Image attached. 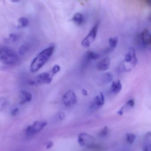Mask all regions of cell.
Returning <instances> with one entry per match:
<instances>
[{
	"mask_svg": "<svg viewBox=\"0 0 151 151\" xmlns=\"http://www.w3.org/2000/svg\"><path fill=\"white\" fill-rule=\"evenodd\" d=\"M54 50L55 46L51 45L38 54L31 63L30 66L31 72L35 73L40 70L50 60Z\"/></svg>",
	"mask_w": 151,
	"mask_h": 151,
	"instance_id": "cell-1",
	"label": "cell"
},
{
	"mask_svg": "<svg viewBox=\"0 0 151 151\" xmlns=\"http://www.w3.org/2000/svg\"><path fill=\"white\" fill-rule=\"evenodd\" d=\"M60 67L59 65H55L50 70L40 74L35 78L30 79L28 81V84L32 86H37L43 84H48L52 81L55 74L60 70Z\"/></svg>",
	"mask_w": 151,
	"mask_h": 151,
	"instance_id": "cell-2",
	"label": "cell"
},
{
	"mask_svg": "<svg viewBox=\"0 0 151 151\" xmlns=\"http://www.w3.org/2000/svg\"><path fill=\"white\" fill-rule=\"evenodd\" d=\"M137 63V59L134 48L129 47L124 56V62L119 65L118 72H128L135 68Z\"/></svg>",
	"mask_w": 151,
	"mask_h": 151,
	"instance_id": "cell-3",
	"label": "cell"
},
{
	"mask_svg": "<svg viewBox=\"0 0 151 151\" xmlns=\"http://www.w3.org/2000/svg\"><path fill=\"white\" fill-rule=\"evenodd\" d=\"M0 60L3 64L13 66L17 63L19 58L16 52L11 48L1 46L0 47Z\"/></svg>",
	"mask_w": 151,
	"mask_h": 151,
	"instance_id": "cell-4",
	"label": "cell"
},
{
	"mask_svg": "<svg viewBox=\"0 0 151 151\" xmlns=\"http://www.w3.org/2000/svg\"><path fill=\"white\" fill-rule=\"evenodd\" d=\"M99 22H97L90 31L88 35L83 39L81 45L85 47H89L91 44L95 40L98 32Z\"/></svg>",
	"mask_w": 151,
	"mask_h": 151,
	"instance_id": "cell-5",
	"label": "cell"
},
{
	"mask_svg": "<svg viewBox=\"0 0 151 151\" xmlns=\"http://www.w3.org/2000/svg\"><path fill=\"white\" fill-rule=\"evenodd\" d=\"M46 121H37L33 124L29 125L26 129V133L29 136H32L41 131L47 124Z\"/></svg>",
	"mask_w": 151,
	"mask_h": 151,
	"instance_id": "cell-6",
	"label": "cell"
},
{
	"mask_svg": "<svg viewBox=\"0 0 151 151\" xmlns=\"http://www.w3.org/2000/svg\"><path fill=\"white\" fill-rule=\"evenodd\" d=\"M78 144L83 147H92L94 146V138L86 133H81L78 137Z\"/></svg>",
	"mask_w": 151,
	"mask_h": 151,
	"instance_id": "cell-7",
	"label": "cell"
},
{
	"mask_svg": "<svg viewBox=\"0 0 151 151\" xmlns=\"http://www.w3.org/2000/svg\"><path fill=\"white\" fill-rule=\"evenodd\" d=\"M77 101V99L76 95L72 90H68L63 94V102L66 106H72L76 103Z\"/></svg>",
	"mask_w": 151,
	"mask_h": 151,
	"instance_id": "cell-8",
	"label": "cell"
},
{
	"mask_svg": "<svg viewBox=\"0 0 151 151\" xmlns=\"http://www.w3.org/2000/svg\"><path fill=\"white\" fill-rule=\"evenodd\" d=\"M105 104V98L102 92L95 96L90 104V109L91 111H96L100 109Z\"/></svg>",
	"mask_w": 151,
	"mask_h": 151,
	"instance_id": "cell-9",
	"label": "cell"
},
{
	"mask_svg": "<svg viewBox=\"0 0 151 151\" xmlns=\"http://www.w3.org/2000/svg\"><path fill=\"white\" fill-rule=\"evenodd\" d=\"M100 55L97 53L89 51L87 52L83 56L82 63H81V69H85L88 66L90 63L93 60H95L99 58Z\"/></svg>",
	"mask_w": 151,
	"mask_h": 151,
	"instance_id": "cell-10",
	"label": "cell"
},
{
	"mask_svg": "<svg viewBox=\"0 0 151 151\" xmlns=\"http://www.w3.org/2000/svg\"><path fill=\"white\" fill-rule=\"evenodd\" d=\"M110 66V58L107 57L99 62L97 65L98 70L100 71H104L109 68Z\"/></svg>",
	"mask_w": 151,
	"mask_h": 151,
	"instance_id": "cell-11",
	"label": "cell"
},
{
	"mask_svg": "<svg viewBox=\"0 0 151 151\" xmlns=\"http://www.w3.org/2000/svg\"><path fill=\"white\" fill-rule=\"evenodd\" d=\"M20 99L21 104H24L30 102L32 99L31 93L26 91H21L20 92Z\"/></svg>",
	"mask_w": 151,
	"mask_h": 151,
	"instance_id": "cell-12",
	"label": "cell"
},
{
	"mask_svg": "<svg viewBox=\"0 0 151 151\" xmlns=\"http://www.w3.org/2000/svg\"><path fill=\"white\" fill-rule=\"evenodd\" d=\"M122 89V85L120 80L113 81L111 84L109 92L112 94H116L120 92Z\"/></svg>",
	"mask_w": 151,
	"mask_h": 151,
	"instance_id": "cell-13",
	"label": "cell"
},
{
	"mask_svg": "<svg viewBox=\"0 0 151 151\" xmlns=\"http://www.w3.org/2000/svg\"><path fill=\"white\" fill-rule=\"evenodd\" d=\"M113 79V74L110 72H106L101 76L99 78V83L102 85L106 84L109 83Z\"/></svg>",
	"mask_w": 151,
	"mask_h": 151,
	"instance_id": "cell-14",
	"label": "cell"
},
{
	"mask_svg": "<svg viewBox=\"0 0 151 151\" xmlns=\"http://www.w3.org/2000/svg\"><path fill=\"white\" fill-rule=\"evenodd\" d=\"M140 37L141 41L144 45H148L151 44V35L148 30H144L141 33Z\"/></svg>",
	"mask_w": 151,
	"mask_h": 151,
	"instance_id": "cell-15",
	"label": "cell"
},
{
	"mask_svg": "<svg viewBox=\"0 0 151 151\" xmlns=\"http://www.w3.org/2000/svg\"><path fill=\"white\" fill-rule=\"evenodd\" d=\"M72 20L77 25H82L84 22L83 15L80 13H76L73 16Z\"/></svg>",
	"mask_w": 151,
	"mask_h": 151,
	"instance_id": "cell-16",
	"label": "cell"
},
{
	"mask_svg": "<svg viewBox=\"0 0 151 151\" xmlns=\"http://www.w3.org/2000/svg\"><path fill=\"white\" fill-rule=\"evenodd\" d=\"M18 37L17 34L11 33L8 37L4 39V42L5 43H14L18 40Z\"/></svg>",
	"mask_w": 151,
	"mask_h": 151,
	"instance_id": "cell-17",
	"label": "cell"
},
{
	"mask_svg": "<svg viewBox=\"0 0 151 151\" xmlns=\"http://www.w3.org/2000/svg\"><path fill=\"white\" fill-rule=\"evenodd\" d=\"M19 25L18 28H25L29 25V21L26 17H21L18 19Z\"/></svg>",
	"mask_w": 151,
	"mask_h": 151,
	"instance_id": "cell-18",
	"label": "cell"
},
{
	"mask_svg": "<svg viewBox=\"0 0 151 151\" xmlns=\"http://www.w3.org/2000/svg\"><path fill=\"white\" fill-rule=\"evenodd\" d=\"M29 46L27 44H24L19 47L18 53L20 55H23L29 51Z\"/></svg>",
	"mask_w": 151,
	"mask_h": 151,
	"instance_id": "cell-19",
	"label": "cell"
},
{
	"mask_svg": "<svg viewBox=\"0 0 151 151\" xmlns=\"http://www.w3.org/2000/svg\"><path fill=\"white\" fill-rule=\"evenodd\" d=\"M109 132V129L107 126H105L99 132L98 136L101 138H105L107 137Z\"/></svg>",
	"mask_w": 151,
	"mask_h": 151,
	"instance_id": "cell-20",
	"label": "cell"
},
{
	"mask_svg": "<svg viewBox=\"0 0 151 151\" xmlns=\"http://www.w3.org/2000/svg\"><path fill=\"white\" fill-rule=\"evenodd\" d=\"M118 41V38L117 37H114L109 39V45H110V48L111 49L115 48L116 47L117 45Z\"/></svg>",
	"mask_w": 151,
	"mask_h": 151,
	"instance_id": "cell-21",
	"label": "cell"
},
{
	"mask_svg": "<svg viewBox=\"0 0 151 151\" xmlns=\"http://www.w3.org/2000/svg\"><path fill=\"white\" fill-rule=\"evenodd\" d=\"M136 138V136L133 133H128L126 134V140L129 144H132Z\"/></svg>",
	"mask_w": 151,
	"mask_h": 151,
	"instance_id": "cell-22",
	"label": "cell"
},
{
	"mask_svg": "<svg viewBox=\"0 0 151 151\" xmlns=\"http://www.w3.org/2000/svg\"><path fill=\"white\" fill-rule=\"evenodd\" d=\"M135 105V101L133 99H131L126 102L125 103V106H124V108H132L134 107Z\"/></svg>",
	"mask_w": 151,
	"mask_h": 151,
	"instance_id": "cell-23",
	"label": "cell"
},
{
	"mask_svg": "<svg viewBox=\"0 0 151 151\" xmlns=\"http://www.w3.org/2000/svg\"><path fill=\"white\" fill-rule=\"evenodd\" d=\"M8 104V101L5 99H1V101H0V104H1V109H2V108H4L7 104Z\"/></svg>",
	"mask_w": 151,
	"mask_h": 151,
	"instance_id": "cell-24",
	"label": "cell"
},
{
	"mask_svg": "<svg viewBox=\"0 0 151 151\" xmlns=\"http://www.w3.org/2000/svg\"><path fill=\"white\" fill-rule=\"evenodd\" d=\"M19 112V109L17 107H14L12 109L11 111V113L12 115L14 116H16Z\"/></svg>",
	"mask_w": 151,
	"mask_h": 151,
	"instance_id": "cell-25",
	"label": "cell"
},
{
	"mask_svg": "<svg viewBox=\"0 0 151 151\" xmlns=\"http://www.w3.org/2000/svg\"><path fill=\"white\" fill-rule=\"evenodd\" d=\"M143 151H151V144L145 146L143 147Z\"/></svg>",
	"mask_w": 151,
	"mask_h": 151,
	"instance_id": "cell-26",
	"label": "cell"
},
{
	"mask_svg": "<svg viewBox=\"0 0 151 151\" xmlns=\"http://www.w3.org/2000/svg\"><path fill=\"white\" fill-rule=\"evenodd\" d=\"M53 145V143L52 141H49L46 144V147L47 149H50Z\"/></svg>",
	"mask_w": 151,
	"mask_h": 151,
	"instance_id": "cell-27",
	"label": "cell"
},
{
	"mask_svg": "<svg viewBox=\"0 0 151 151\" xmlns=\"http://www.w3.org/2000/svg\"><path fill=\"white\" fill-rule=\"evenodd\" d=\"M145 138L147 139H149V138H151V132H147L145 135Z\"/></svg>",
	"mask_w": 151,
	"mask_h": 151,
	"instance_id": "cell-28",
	"label": "cell"
},
{
	"mask_svg": "<svg viewBox=\"0 0 151 151\" xmlns=\"http://www.w3.org/2000/svg\"><path fill=\"white\" fill-rule=\"evenodd\" d=\"M82 93H83V95H84V96H87L88 95V92H87V91L85 89H83L82 91Z\"/></svg>",
	"mask_w": 151,
	"mask_h": 151,
	"instance_id": "cell-29",
	"label": "cell"
},
{
	"mask_svg": "<svg viewBox=\"0 0 151 151\" xmlns=\"http://www.w3.org/2000/svg\"><path fill=\"white\" fill-rule=\"evenodd\" d=\"M59 118L60 119H63L64 117V114L63 113H60L59 115Z\"/></svg>",
	"mask_w": 151,
	"mask_h": 151,
	"instance_id": "cell-30",
	"label": "cell"
},
{
	"mask_svg": "<svg viewBox=\"0 0 151 151\" xmlns=\"http://www.w3.org/2000/svg\"><path fill=\"white\" fill-rule=\"evenodd\" d=\"M13 1V2H14V3H16V2H19V1H18V0H17V1Z\"/></svg>",
	"mask_w": 151,
	"mask_h": 151,
	"instance_id": "cell-31",
	"label": "cell"
},
{
	"mask_svg": "<svg viewBox=\"0 0 151 151\" xmlns=\"http://www.w3.org/2000/svg\"><path fill=\"white\" fill-rule=\"evenodd\" d=\"M148 2H150V3H151V1H148Z\"/></svg>",
	"mask_w": 151,
	"mask_h": 151,
	"instance_id": "cell-32",
	"label": "cell"
},
{
	"mask_svg": "<svg viewBox=\"0 0 151 151\" xmlns=\"http://www.w3.org/2000/svg\"></svg>",
	"mask_w": 151,
	"mask_h": 151,
	"instance_id": "cell-33",
	"label": "cell"
}]
</instances>
